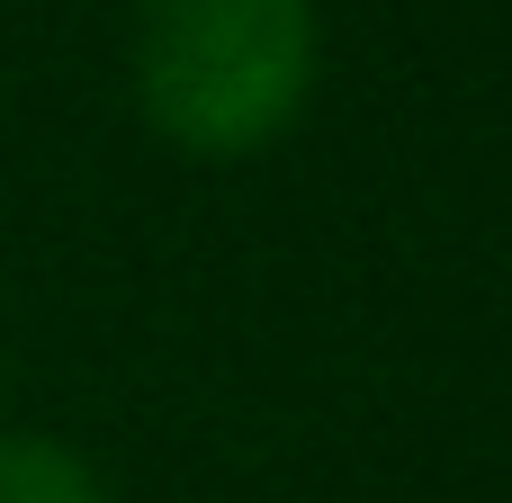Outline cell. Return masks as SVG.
I'll use <instances>...</instances> for the list:
<instances>
[{"mask_svg":"<svg viewBox=\"0 0 512 503\" xmlns=\"http://www.w3.org/2000/svg\"><path fill=\"white\" fill-rule=\"evenodd\" d=\"M315 90V0H135L144 126L198 162L261 153Z\"/></svg>","mask_w":512,"mask_h":503,"instance_id":"cell-1","label":"cell"},{"mask_svg":"<svg viewBox=\"0 0 512 503\" xmlns=\"http://www.w3.org/2000/svg\"><path fill=\"white\" fill-rule=\"evenodd\" d=\"M0 503H108V486H99L63 441L9 432V441H0Z\"/></svg>","mask_w":512,"mask_h":503,"instance_id":"cell-2","label":"cell"}]
</instances>
